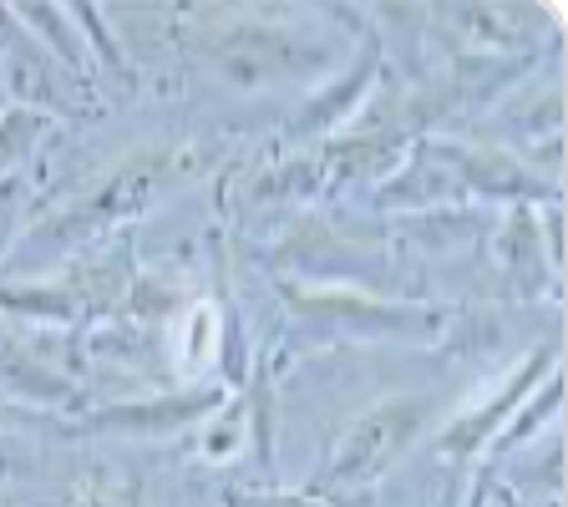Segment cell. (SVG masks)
<instances>
[{
	"label": "cell",
	"instance_id": "5b68a950",
	"mask_svg": "<svg viewBox=\"0 0 568 507\" xmlns=\"http://www.w3.org/2000/svg\"><path fill=\"white\" fill-rule=\"evenodd\" d=\"M554 402H558V376H548V386H544V412H548V406H554ZM532 426H538V416H523V422H518V426H513V432H508V442L528 437Z\"/></svg>",
	"mask_w": 568,
	"mask_h": 507
},
{
	"label": "cell",
	"instance_id": "6da1fadb",
	"mask_svg": "<svg viewBox=\"0 0 568 507\" xmlns=\"http://www.w3.org/2000/svg\"><path fill=\"white\" fill-rule=\"evenodd\" d=\"M422 422H426V402H422V396H412V402H386V406H376V412H366L341 437V447L331 452V462H320V473L310 477L305 493L315 497L320 487L341 493V487L376 483L390 462L412 447V437L422 432Z\"/></svg>",
	"mask_w": 568,
	"mask_h": 507
},
{
	"label": "cell",
	"instance_id": "7a4b0ae2",
	"mask_svg": "<svg viewBox=\"0 0 568 507\" xmlns=\"http://www.w3.org/2000/svg\"><path fill=\"white\" fill-rule=\"evenodd\" d=\"M554 361V345H544L538 351V361H528V366H518V376L503 386V396H497L493 406H483V412H467L462 422H452L447 432H442V452H447L452 462H467V457H477L483 452V442L493 437L497 426L513 416V406L523 402V391H532V381H538V366H548Z\"/></svg>",
	"mask_w": 568,
	"mask_h": 507
},
{
	"label": "cell",
	"instance_id": "277c9868",
	"mask_svg": "<svg viewBox=\"0 0 568 507\" xmlns=\"http://www.w3.org/2000/svg\"><path fill=\"white\" fill-rule=\"evenodd\" d=\"M224 507H325L310 493H224Z\"/></svg>",
	"mask_w": 568,
	"mask_h": 507
},
{
	"label": "cell",
	"instance_id": "3957f363",
	"mask_svg": "<svg viewBox=\"0 0 568 507\" xmlns=\"http://www.w3.org/2000/svg\"><path fill=\"white\" fill-rule=\"evenodd\" d=\"M224 402V391H189V396H173V402H148V406H112V412L92 416L87 432H173V426L203 416L209 406Z\"/></svg>",
	"mask_w": 568,
	"mask_h": 507
}]
</instances>
